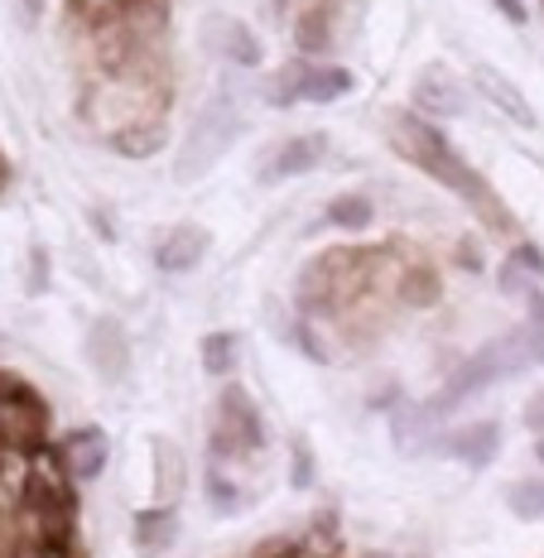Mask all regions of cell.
I'll list each match as a JSON object with an SVG mask.
<instances>
[{"mask_svg":"<svg viewBox=\"0 0 544 558\" xmlns=\"http://www.w3.org/2000/svg\"><path fill=\"white\" fill-rule=\"evenodd\" d=\"M386 140H390V149H396L400 159H410L414 169H424L434 183H444L454 197H462V207H468V213L477 217L492 236H516V217H511V207L501 203V193H496L492 183L482 179V173L472 169L454 145H448L444 131H438L430 116L386 111Z\"/></svg>","mask_w":544,"mask_h":558,"instance_id":"cell-1","label":"cell"},{"mask_svg":"<svg viewBox=\"0 0 544 558\" xmlns=\"http://www.w3.org/2000/svg\"><path fill=\"white\" fill-rule=\"evenodd\" d=\"M241 107L227 97V92H217L207 107L193 116L189 135H183L179 155H173V183H198L203 173H213L217 165H222V155L231 145H237L241 135Z\"/></svg>","mask_w":544,"mask_h":558,"instance_id":"cell-2","label":"cell"},{"mask_svg":"<svg viewBox=\"0 0 544 558\" xmlns=\"http://www.w3.org/2000/svg\"><path fill=\"white\" fill-rule=\"evenodd\" d=\"M270 444L265 438V418H261V404L251 400L246 386H222L217 395V428H213V462H227V458H256V452Z\"/></svg>","mask_w":544,"mask_h":558,"instance_id":"cell-3","label":"cell"},{"mask_svg":"<svg viewBox=\"0 0 544 558\" xmlns=\"http://www.w3.org/2000/svg\"><path fill=\"white\" fill-rule=\"evenodd\" d=\"M49 438V404L44 395L20 380L15 371H0V444L5 448H44Z\"/></svg>","mask_w":544,"mask_h":558,"instance_id":"cell-4","label":"cell"},{"mask_svg":"<svg viewBox=\"0 0 544 558\" xmlns=\"http://www.w3.org/2000/svg\"><path fill=\"white\" fill-rule=\"evenodd\" d=\"M87 362L97 371V380H107V386H125V376H131V337L116 318H97L87 332Z\"/></svg>","mask_w":544,"mask_h":558,"instance_id":"cell-5","label":"cell"},{"mask_svg":"<svg viewBox=\"0 0 544 558\" xmlns=\"http://www.w3.org/2000/svg\"><path fill=\"white\" fill-rule=\"evenodd\" d=\"M444 458L462 462V468L482 472L496 462V452H501V418H477V424H462V428H448L444 444H438Z\"/></svg>","mask_w":544,"mask_h":558,"instance_id":"cell-6","label":"cell"},{"mask_svg":"<svg viewBox=\"0 0 544 558\" xmlns=\"http://www.w3.org/2000/svg\"><path fill=\"white\" fill-rule=\"evenodd\" d=\"M468 107V92L454 77V68L444 63H430L420 77H414V111L430 116V121H454Z\"/></svg>","mask_w":544,"mask_h":558,"instance_id":"cell-7","label":"cell"},{"mask_svg":"<svg viewBox=\"0 0 544 558\" xmlns=\"http://www.w3.org/2000/svg\"><path fill=\"white\" fill-rule=\"evenodd\" d=\"M444 414L434 410V400L424 404H396V418H390V428H396V448L404 458H424V452H438L444 444Z\"/></svg>","mask_w":544,"mask_h":558,"instance_id":"cell-8","label":"cell"},{"mask_svg":"<svg viewBox=\"0 0 544 558\" xmlns=\"http://www.w3.org/2000/svg\"><path fill=\"white\" fill-rule=\"evenodd\" d=\"M207 246H213V231L193 227V222H179V227H169L165 236L155 241V265L165 275H189V270H198V265L207 260Z\"/></svg>","mask_w":544,"mask_h":558,"instance_id":"cell-9","label":"cell"},{"mask_svg":"<svg viewBox=\"0 0 544 558\" xmlns=\"http://www.w3.org/2000/svg\"><path fill=\"white\" fill-rule=\"evenodd\" d=\"M328 155V135L323 131H309V135H294L265 159L261 169V183H285V179H299V173L318 169V159Z\"/></svg>","mask_w":544,"mask_h":558,"instance_id":"cell-10","label":"cell"},{"mask_svg":"<svg viewBox=\"0 0 544 558\" xmlns=\"http://www.w3.org/2000/svg\"><path fill=\"white\" fill-rule=\"evenodd\" d=\"M472 87L487 97V107H496L506 116V121H516V125H525V131H535V107L525 101V92H520L506 73H496L492 63H477L472 68Z\"/></svg>","mask_w":544,"mask_h":558,"instance_id":"cell-11","label":"cell"},{"mask_svg":"<svg viewBox=\"0 0 544 558\" xmlns=\"http://www.w3.org/2000/svg\"><path fill=\"white\" fill-rule=\"evenodd\" d=\"M333 34H338V5L333 0H304L294 15V49L304 58H318L333 49Z\"/></svg>","mask_w":544,"mask_h":558,"instance_id":"cell-12","label":"cell"},{"mask_svg":"<svg viewBox=\"0 0 544 558\" xmlns=\"http://www.w3.org/2000/svg\"><path fill=\"white\" fill-rule=\"evenodd\" d=\"M149 462H155V501L173 506L183 496V486H189V458L169 434H155L149 438Z\"/></svg>","mask_w":544,"mask_h":558,"instance_id":"cell-13","label":"cell"},{"mask_svg":"<svg viewBox=\"0 0 544 558\" xmlns=\"http://www.w3.org/2000/svg\"><path fill=\"white\" fill-rule=\"evenodd\" d=\"M63 458H68V472H73L77 482H97L101 468H107V458H111V438L101 434V428H77V434H68Z\"/></svg>","mask_w":544,"mask_h":558,"instance_id":"cell-14","label":"cell"},{"mask_svg":"<svg viewBox=\"0 0 544 558\" xmlns=\"http://www.w3.org/2000/svg\"><path fill=\"white\" fill-rule=\"evenodd\" d=\"M356 87V77L338 63H318V58H304V87L299 97L314 101V107H328V101H342L347 92Z\"/></svg>","mask_w":544,"mask_h":558,"instance_id":"cell-15","label":"cell"},{"mask_svg":"<svg viewBox=\"0 0 544 558\" xmlns=\"http://www.w3.org/2000/svg\"><path fill=\"white\" fill-rule=\"evenodd\" d=\"M165 145H169L165 116H145V121H131L125 131L111 135V149L116 155H125V159H155Z\"/></svg>","mask_w":544,"mask_h":558,"instance_id":"cell-16","label":"cell"},{"mask_svg":"<svg viewBox=\"0 0 544 558\" xmlns=\"http://www.w3.org/2000/svg\"><path fill=\"white\" fill-rule=\"evenodd\" d=\"M29 492V452L25 448H5L0 444V515H20Z\"/></svg>","mask_w":544,"mask_h":558,"instance_id":"cell-17","label":"cell"},{"mask_svg":"<svg viewBox=\"0 0 544 558\" xmlns=\"http://www.w3.org/2000/svg\"><path fill=\"white\" fill-rule=\"evenodd\" d=\"M396 294L404 308H434L444 299V279H438L434 265H404L396 275Z\"/></svg>","mask_w":544,"mask_h":558,"instance_id":"cell-18","label":"cell"},{"mask_svg":"<svg viewBox=\"0 0 544 558\" xmlns=\"http://www.w3.org/2000/svg\"><path fill=\"white\" fill-rule=\"evenodd\" d=\"M173 539H179V515H173V506H149L135 515V544H141L145 554H165V549H173Z\"/></svg>","mask_w":544,"mask_h":558,"instance_id":"cell-19","label":"cell"},{"mask_svg":"<svg viewBox=\"0 0 544 558\" xmlns=\"http://www.w3.org/2000/svg\"><path fill=\"white\" fill-rule=\"evenodd\" d=\"M372 222H376V207H372V197H366V193H342V197H333V203H328V227L366 231Z\"/></svg>","mask_w":544,"mask_h":558,"instance_id":"cell-20","label":"cell"},{"mask_svg":"<svg viewBox=\"0 0 544 558\" xmlns=\"http://www.w3.org/2000/svg\"><path fill=\"white\" fill-rule=\"evenodd\" d=\"M222 53L231 58L237 68H261V58H265V49H261V39L251 34V25H241V20H222Z\"/></svg>","mask_w":544,"mask_h":558,"instance_id":"cell-21","label":"cell"},{"mask_svg":"<svg viewBox=\"0 0 544 558\" xmlns=\"http://www.w3.org/2000/svg\"><path fill=\"white\" fill-rule=\"evenodd\" d=\"M237 356H241V342L237 332H207L203 337V371L207 376H231L237 371Z\"/></svg>","mask_w":544,"mask_h":558,"instance_id":"cell-22","label":"cell"},{"mask_svg":"<svg viewBox=\"0 0 544 558\" xmlns=\"http://www.w3.org/2000/svg\"><path fill=\"white\" fill-rule=\"evenodd\" d=\"M506 506L516 520H544V476H520L506 486Z\"/></svg>","mask_w":544,"mask_h":558,"instance_id":"cell-23","label":"cell"},{"mask_svg":"<svg viewBox=\"0 0 544 558\" xmlns=\"http://www.w3.org/2000/svg\"><path fill=\"white\" fill-rule=\"evenodd\" d=\"M299 87H304V53H299L294 63H285L280 73L265 83V101H270V107H280V111L299 107V101H304V97H299Z\"/></svg>","mask_w":544,"mask_h":558,"instance_id":"cell-24","label":"cell"},{"mask_svg":"<svg viewBox=\"0 0 544 558\" xmlns=\"http://www.w3.org/2000/svg\"><path fill=\"white\" fill-rule=\"evenodd\" d=\"M203 492H207V506H213L217 515H231V510H241V501H246V496H241V486L222 472V462H213V468H207Z\"/></svg>","mask_w":544,"mask_h":558,"instance_id":"cell-25","label":"cell"},{"mask_svg":"<svg viewBox=\"0 0 544 558\" xmlns=\"http://www.w3.org/2000/svg\"><path fill=\"white\" fill-rule=\"evenodd\" d=\"M289 337H294V347L309 356V362H318V366H328V362H333L328 342L318 337V328H314V318H309V313H299V318L289 323Z\"/></svg>","mask_w":544,"mask_h":558,"instance_id":"cell-26","label":"cell"},{"mask_svg":"<svg viewBox=\"0 0 544 558\" xmlns=\"http://www.w3.org/2000/svg\"><path fill=\"white\" fill-rule=\"evenodd\" d=\"M314 482H318L314 452H309L304 438H294V444H289V486H294V492H309Z\"/></svg>","mask_w":544,"mask_h":558,"instance_id":"cell-27","label":"cell"},{"mask_svg":"<svg viewBox=\"0 0 544 558\" xmlns=\"http://www.w3.org/2000/svg\"><path fill=\"white\" fill-rule=\"evenodd\" d=\"M535 284H540V275H530L525 265L516 260V255H506V260H501V275H496V289H501L506 299H525Z\"/></svg>","mask_w":544,"mask_h":558,"instance_id":"cell-28","label":"cell"},{"mask_svg":"<svg viewBox=\"0 0 544 558\" xmlns=\"http://www.w3.org/2000/svg\"><path fill=\"white\" fill-rule=\"evenodd\" d=\"M314 544L323 554H338V515H333V510H323L318 515V530L309 534V549H314Z\"/></svg>","mask_w":544,"mask_h":558,"instance_id":"cell-29","label":"cell"},{"mask_svg":"<svg viewBox=\"0 0 544 558\" xmlns=\"http://www.w3.org/2000/svg\"><path fill=\"white\" fill-rule=\"evenodd\" d=\"M25 289H29V294H44V289H49V251H44V246L29 251V279H25Z\"/></svg>","mask_w":544,"mask_h":558,"instance_id":"cell-30","label":"cell"},{"mask_svg":"<svg viewBox=\"0 0 544 558\" xmlns=\"http://www.w3.org/2000/svg\"><path fill=\"white\" fill-rule=\"evenodd\" d=\"M511 255H516L520 265H525L530 275H544V251L535 246V241H520V246H511Z\"/></svg>","mask_w":544,"mask_h":558,"instance_id":"cell-31","label":"cell"},{"mask_svg":"<svg viewBox=\"0 0 544 558\" xmlns=\"http://www.w3.org/2000/svg\"><path fill=\"white\" fill-rule=\"evenodd\" d=\"M525 428L530 434H544V390H535L525 400Z\"/></svg>","mask_w":544,"mask_h":558,"instance_id":"cell-32","label":"cell"},{"mask_svg":"<svg viewBox=\"0 0 544 558\" xmlns=\"http://www.w3.org/2000/svg\"><path fill=\"white\" fill-rule=\"evenodd\" d=\"M454 260L462 265V270H482V251H477V241H458Z\"/></svg>","mask_w":544,"mask_h":558,"instance_id":"cell-33","label":"cell"},{"mask_svg":"<svg viewBox=\"0 0 544 558\" xmlns=\"http://www.w3.org/2000/svg\"><path fill=\"white\" fill-rule=\"evenodd\" d=\"M492 5L501 10L511 25H525V20H530V5H525V0H492Z\"/></svg>","mask_w":544,"mask_h":558,"instance_id":"cell-34","label":"cell"},{"mask_svg":"<svg viewBox=\"0 0 544 558\" xmlns=\"http://www.w3.org/2000/svg\"><path fill=\"white\" fill-rule=\"evenodd\" d=\"M5 183H10V159L0 155V189H5Z\"/></svg>","mask_w":544,"mask_h":558,"instance_id":"cell-35","label":"cell"},{"mask_svg":"<svg viewBox=\"0 0 544 558\" xmlns=\"http://www.w3.org/2000/svg\"><path fill=\"white\" fill-rule=\"evenodd\" d=\"M362 558H400V554H386V549H366Z\"/></svg>","mask_w":544,"mask_h":558,"instance_id":"cell-36","label":"cell"},{"mask_svg":"<svg viewBox=\"0 0 544 558\" xmlns=\"http://www.w3.org/2000/svg\"><path fill=\"white\" fill-rule=\"evenodd\" d=\"M535 458H540V468H544V434L535 438Z\"/></svg>","mask_w":544,"mask_h":558,"instance_id":"cell-37","label":"cell"},{"mask_svg":"<svg viewBox=\"0 0 544 558\" xmlns=\"http://www.w3.org/2000/svg\"><path fill=\"white\" fill-rule=\"evenodd\" d=\"M299 5H304V0H299ZM333 5H338V0H333Z\"/></svg>","mask_w":544,"mask_h":558,"instance_id":"cell-38","label":"cell"}]
</instances>
